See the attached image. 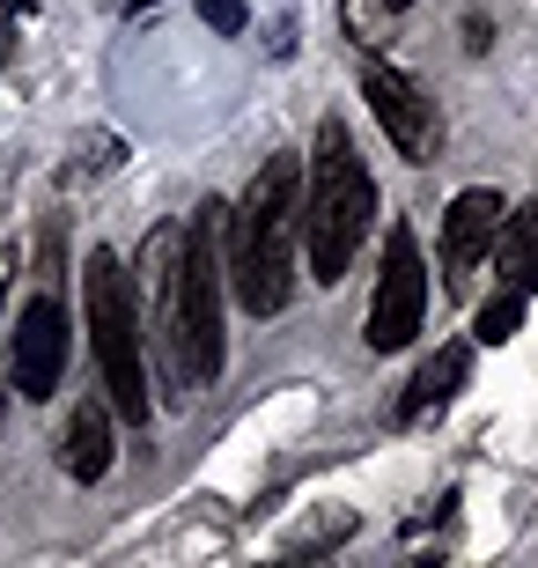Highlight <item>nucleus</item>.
I'll return each mask as SVG.
<instances>
[{
	"instance_id": "f257e3e1",
	"label": "nucleus",
	"mask_w": 538,
	"mask_h": 568,
	"mask_svg": "<svg viewBox=\"0 0 538 568\" xmlns=\"http://www.w3.org/2000/svg\"><path fill=\"white\" fill-rule=\"evenodd\" d=\"M222 230L229 207L200 200L185 222H163L141 252V295L155 317V347L170 362V399H192L222 377Z\"/></svg>"
},
{
	"instance_id": "f03ea898",
	"label": "nucleus",
	"mask_w": 538,
	"mask_h": 568,
	"mask_svg": "<svg viewBox=\"0 0 538 568\" xmlns=\"http://www.w3.org/2000/svg\"><path fill=\"white\" fill-rule=\"evenodd\" d=\"M295 244H303V163L295 155H273L251 192L236 200L222 230V266L229 288L251 317H281L295 295Z\"/></svg>"
},
{
	"instance_id": "7ed1b4c3",
	"label": "nucleus",
	"mask_w": 538,
	"mask_h": 568,
	"mask_svg": "<svg viewBox=\"0 0 538 568\" xmlns=\"http://www.w3.org/2000/svg\"><path fill=\"white\" fill-rule=\"evenodd\" d=\"M369 230H376V178L362 163L354 133L339 119H325L317 148H311V170H303V258H311L317 288L347 281Z\"/></svg>"
},
{
	"instance_id": "20e7f679",
	"label": "nucleus",
	"mask_w": 538,
	"mask_h": 568,
	"mask_svg": "<svg viewBox=\"0 0 538 568\" xmlns=\"http://www.w3.org/2000/svg\"><path fill=\"white\" fill-rule=\"evenodd\" d=\"M82 317H89L97 369H104V399L141 428L148 422V347H141V295H133V274L119 266V252H89Z\"/></svg>"
},
{
	"instance_id": "39448f33",
	"label": "nucleus",
	"mask_w": 538,
	"mask_h": 568,
	"mask_svg": "<svg viewBox=\"0 0 538 568\" xmlns=\"http://www.w3.org/2000/svg\"><path fill=\"white\" fill-rule=\"evenodd\" d=\"M420 317H428V266H420L414 230L392 222V236H384V274H376L369 317H362V339H369L376 355H398V347H414Z\"/></svg>"
},
{
	"instance_id": "423d86ee",
	"label": "nucleus",
	"mask_w": 538,
	"mask_h": 568,
	"mask_svg": "<svg viewBox=\"0 0 538 568\" xmlns=\"http://www.w3.org/2000/svg\"><path fill=\"white\" fill-rule=\"evenodd\" d=\"M0 362H8V392H22V406H44L60 392V377H67V303L52 288H38L22 303V317L8 325Z\"/></svg>"
},
{
	"instance_id": "0eeeda50",
	"label": "nucleus",
	"mask_w": 538,
	"mask_h": 568,
	"mask_svg": "<svg viewBox=\"0 0 538 568\" xmlns=\"http://www.w3.org/2000/svg\"><path fill=\"white\" fill-rule=\"evenodd\" d=\"M362 97H369L376 126L392 133V148L406 155V163H435V148H443V119H435V104L420 97L414 74L369 60V67H362Z\"/></svg>"
},
{
	"instance_id": "6e6552de",
	"label": "nucleus",
	"mask_w": 538,
	"mask_h": 568,
	"mask_svg": "<svg viewBox=\"0 0 538 568\" xmlns=\"http://www.w3.org/2000/svg\"><path fill=\"white\" fill-rule=\"evenodd\" d=\"M501 214H509V207H501V192H487V185H473V192H457V200H450V214H443V288H450V295L473 288L479 258L495 252Z\"/></svg>"
},
{
	"instance_id": "1a4fd4ad",
	"label": "nucleus",
	"mask_w": 538,
	"mask_h": 568,
	"mask_svg": "<svg viewBox=\"0 0 538 568\" xmlns=\"http://www.w3.org/2000/svg\"><path fill=\"white\" fill-rule=\"evenodd\" d=\"M465 377H473V339L435 347V355L414 369V384L398 392V422H428V414H443V406L465 392Z\"/></svg>"
},
{
	"instance_id": "9d476101",
	"label": "nucleus",
	"mask_w": 538,
	"mask_h": 568,
	"mask_svg": "<svg viewBox=\"0 0 538 568\" xmlns=\"http://www.w3.org/2000/svg\"><path fill=\"white\" fill-rule=\"evenodd\" d=\"M60 465H67V480H82V487H97L111 473V414L97 399H82L74 414H67V428H60Z\"/></svg>"
},
{
	"instance_id": "9b49d317",
	"label": "nucleus",
	"mask_w": 538,
	"mask_h": 568,
	"mask_svg": "<svg viewBox=\"0 0 538 568\" xmlns=\"http://www.w3.org/2000/svg\"><path fill=\"white\" fill-rule=\"evenodd\" d=\"M495 288L538 295V200L517 207V214H501V230H495Z\"/></svg>"
},
{
	"instance_id": "f8f14e48",
	"label": "nucleus",
	"mask_w": 538,
	"mask_h": 568,
	"mask_svg": "<svg viewBox=\"0 0 538 568\" xmlns=\"http://www.w3.org/2000/svg\"><path fill=\"white\" fill-rule=\"evenodd\" d=\"M524 303H531V295H517V288H495L487 303H479V317H473V339H479V347H501V339H517V325H524Z\"/></svg>"
},
{
	"instance_id": "ddd939ff",
	"label": "nucleus",
	"mask_w": 538,
	"mask_h": 568,
	"mask_svg": "<svg viewBox=\"0 0 538 568\" xmlns=\"http://www.w3.org/2000/svg\"><path fill=\"white\" fill-rule=\"evenodd\" d=\"M200 22L222 30V38H236V30H244V0H200Z\"/></svg>"
},
{
	"instance_id": "4468645a",
	"label": "nucleus",
	"mask_w": 538,
	"mask_h": 568,
	"mask_svg": "<svg viewBox=\"0 0 538 568\" xmlns=\"http://www.w3.org/2000/svg\"><path fill=\"white\" fill-rule=\"evenodd\" d=\"M0 295H8V274H0ZM0 422H8V384H0Z\"/></svg>"
},
{
	"instance_id": "2eb2a0df",
	"label": "nucleus",
	"mask_w": 538,
	"mask_h": 568,
	"mask_svg": "<svg viewBox=\"0 0 538 568\" xmlns=\"http://www.w3.org/2000/svg\"><path fill=\"white\" fill-rule=\"evenodd\" d=\"M376 8H414V0H376Z\"/></svg>"
},
{
	"instance_id": "dca6fc26",
	"label": "nucleus",
	"mask_w": 538,
	"mask_h": 568,
	"mask_svg": "<svg viewBox=\"0 0 538 568\" xmlns=\"http://www.w3.org/2000/svg\"><path fill=\"white\" fill-rule=\"evenodd\" d=\"M133 8H155V0H133Z\"/></svg>"
}]
</instances>
